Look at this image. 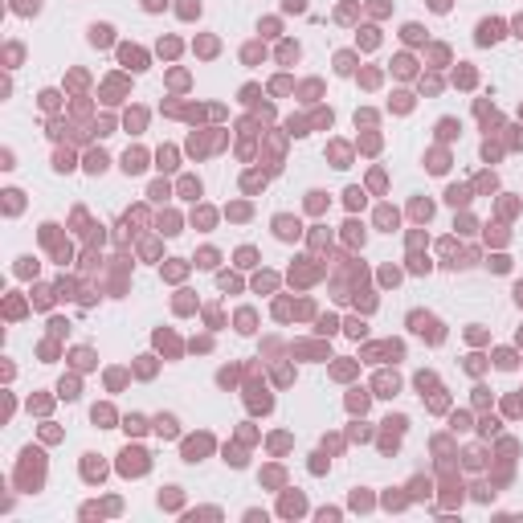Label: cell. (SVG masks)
I'll return each instance as SVG.
<instances>
[{"label":"cell","instance_id":"obj_11","mask_svg":"<svg viewBox=\"0 0 523 523\" xmlns=\"http://www.w3.org/2000/svg\"><path fill=\"white\" fill-rule=\"evenodd\" d=\"M172 160H176V151H160V168H176Z\"/></svg>","mask_w":523,"mask_h":523},{"label":"cell","instance_id":"obj_12","mask_svg":"<svg viewBox=\"0 0 523 523\" xmlns=\"http://www.w3.org/2000/svg\"><path fill=\"white\" fill-rule=\"evenodd\" d=\"M429 5H434L438 13H446V9H450V0H429Z\"/></svg>","mask_w":523,"mask_h":523},{"label":"cell","instance_id":"obj_15","mask_svg":"<svg viewBox=\"0 0 523 523\" xmlns=\"http://www.w3.org/2000/svg\"><path fill=\"white\" fill-rule=\"evenodd\" d=\"M515 29H519V37H523V17H519V21H515Z\"/></svg>","mask_w":523,"mask_h":523},{"label":"cell","instance_id":"obj_8","mask_svg":"<svg viewBox=\"0 0 523 523\" xmlns=\"http://www.w3.org/2000/svg\"><path fill=\"white\" fill-rule=\"evenodd\" d=\"M86 168H90V172H102V168H107V156H102V151H98V156H90Z\"/></svg>","mask_w":523,"mask_h":523},{"label":"cell","instance_id":"obj_7","mask_svg":"<svg viewBox=\"0 0 523 523\" xmlns=\"http://www.w3.org/2000/svg\"><path fill=\"white\" fill-rule=\"evenodd\" d=\"M446 196H450V204H466V200H470V196H466V188H450Z\"/></svg>","mask_w":523,"mask_h":523},{"label":"cell","instance_id":"obj_9","mask_svg":"<svg viewBox=\"0 0 523 523\" xmlns=\"http://www.w3.org/2000/svg\"><path fill=\"white\" fill-rule=\"evenodd\" d=\"M348 204L360 208V204H364V192H360V188H348Z\"/></svg>","mask_w":523,"mask_h":523},{"label":"cell","instance_id":"obj_5","mask_svg":"<svg viewBox=\"0 0 523 523\" xmlns=\"http://www.w3.org/2000/svg\"><path fill=\"white\" fill-rule=\"evenodd\" d=\"M90 41H94V45H107V41H111V29H107V25H94V29H90Z\"/></svg>","mask_w":523,"mask_h":523},{"label":"cell","instance_id":"obj_10","mask_svg":"<svg viewBox=\"0 0 523 523\" xmlns=\"http://www.w3.org/2000/svg\"><path fill=\"white\" fill-rule=\"evenodd\" d=\"M123 429H127V434H143V417H131L127 425H123Z\"/></svg>","mask_w":523,"mask_h":523},{"label":"cell","instance_id":"obj_3","mask_svg":"<svg viewBox=\"0 0 523 523\" xmlns=\"http://www.w3.org/2000/svg\"><path fill=\"white\" fill-rule=\"evenodd\" d=\"M123 168H127V176L139 172V168H143V151H127V156H123Z\"/></svg>","mask_w":523,"mask_h":523},{"label":"cell","instance_id":"obj_6","mask_svg":"<svg viewBox=\"0 0 523 523\" xmlns=\"http://www.w3.org/2000/svg\"><path fill=\"white\" fill-rule=\"evenodd\" d=\"M156 429H160L164 438H172V434H176V421H172V417H160V421H156Z\"/></svg>","mask_w":523,"mask_h":523},{"label":"cell","instance_id":"obj_13","mask_svg":"<svg viewBox=\"0 0 523 523\" xmlns=\"http://www.w3.org/2000/svg\"><path fill=\"white\" fill-rule=\"evenodd\" d=\"M286 9H294V13H302V0H286Z\"/></svg>","mask_w":523,"mask_h":523},{"label":"cell","instance_id":"obj_1","mask_svg":"<svg viewBox=\"0 0 523 523\" xmlns=\"http://www.w3.org/2000/svg\"><path fill=\"white\" fill-rule=\"evenodd\" d=\"M499 37H503V25H499V21H482V25H478V41H482V45L499 41Z\"/></svg>","mask_w":523,"mask_h":523},{"label":"cell","instance_id":"obj_2","mask_svg":"<svg viewBox=\"0 0 523 523\" xmlns=\"http://www.w3.org/2000/svg\"><path fill=\"white\" fill-rule=\"evenodd\" d=\"M274 229H278V237H286V241L298 237V221H290V217H278V221H274Z\"/></svg>","mask_w":523,"mask_h":523},{"label":"cell","instance_id":"obj_4","mask_svg":"<svg viewBox=\"0 0 523 523\" xmlns=\"http://www.w3.org/2000/svg\"><path fill=\"white\" fill-rule=\"evenodd\" d=\"M123 61H127L131 70H143V53H139V49H131V45L123 49Z\"/></svg>","mask_w":523,"mask_h":523},{"label":"cell","instance_id":"obj_14","mask_svg":"<svg viewBox=\"0 0 523 523\" xmlns=\"http://www.w3.org/2000/svg\"><path fill=\"white\" fill-rule=\"evenodd\" d=\"M515 298H519V302H523V282H519V286H515Z\"/></svg>","mask_w":523,"mask_h":523}]
</instances>
